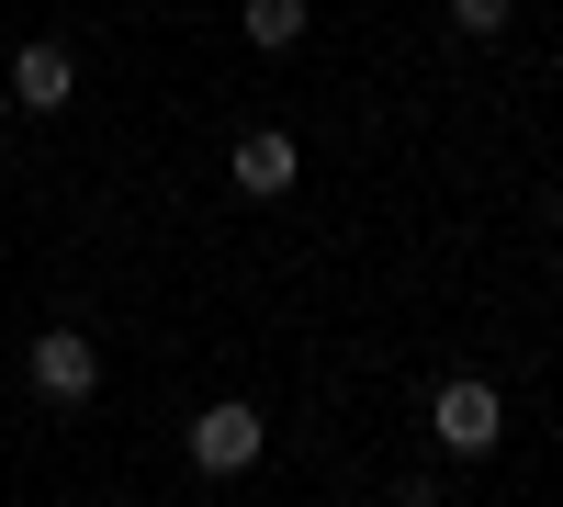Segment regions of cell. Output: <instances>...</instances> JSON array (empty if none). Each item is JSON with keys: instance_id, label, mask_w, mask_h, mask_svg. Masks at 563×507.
I'll list each match as a JSON object with an SVG mask.
<instances>
[{"instance_id": "5b68a950", "label": "cell", "mask_w": 563, "mask_h": 507, "mask_svg": "<svg viewBox=\"0 0 563 507\" xmlns=\"http://www.w3.org/2000/svg\"><path fill=\"white\" fill-rule=\"evenodd\" d=\"M225 180H238L249 203H282V192H294V180H305V147H294V135H282V124H249L238 147H225Z\"/></svg>"}, {"instance_id": "3957f363", "label": "cell", "mask_w": 563, "mask_h": 507, "mask_svg": "<svg viewBox=\"0 0 563 507\" xmlns=\"http://www.w3.org/2000/svg\"><path fill=\"white\" fill-rule=\"evenodd\" d=\"M23 384L45 406H90V395H102V339H90V328H34L23 339Z\"/></svg>"}, {"instance_id": "277c9868", "label": "cell", "mask_w": 563, "mask_h": 507, "mask_svg": "<svg viewBox=\"0 0 563 507\" xmlns=\"http://www.w3.org/2000/svg\"><path fill=\"white\" fill-rule=\"evenodd\" d=\"M0 90H12L23 113H68L79 102V45L68 34H23L12 57H0Z\"/></svg>"}, {"instance_id": "6da1fadb", "label": "cell", "mask_w": 563, "mask_h": 507, "mask_svg": "<svg viewBox=\"0 0 563 507\" xmlns=\"http://www.w3.org/2000/svg\"><path fill=\"white\" fill-rule=\"evenodd\" d=\"M429 440L451 451V463H485V451L507 440V395H496L485 373H451V384L429 395Z\"/></svg>"}, {"instance_id": "7a4b0ae2", "label": "cell", "mask_w": 563, "mask_h": 507, "mask_svg": "<svg viewBox=\"0 0 563 507\" xmlns=\"http://www.w3.org/2000/svg\"><path fill=\"white\" fill-rule=\"evenodd\" d=\"M180 451H192V474H214V485H225V474H249L260 451H271V418H260L249 395H214L203 418L180 429Z\"/></svg>"}, {"instance_id": "8992f818", "label": "cell", "mask_w": 563, "mask_h": 507, "mask_svg": "<svg viewBox=\"0 0 563 507\" xmlns=\"http://www.w3.org/2000/svg\"><path fill=\"white\" fill-rule=\"evenodd\" d=\"M238 34L260 45V57H294V45L316 34V0H238Z\"/></svg>"}, {"instance_id": "52a82bcc", "label": "cell", "mask_w": 563, "mask_h": 507, "mask_svg": "<svg viewBox=\"0 0 563 507\" xmlns=\"http://www.w3.org/2000/svg\"><path fill=\"white\" fill-rule=\"evenodd\" d=\"M507 12H519V0H451V34H462V45H496Z\"/></svg>"}]
</instances>
